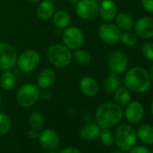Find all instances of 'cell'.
Listing matches in <instances>:
<instances>
[{"mask_svg":"<svg viewBox=\"0 0 153 153\" xmlns=\"http://www.w3.org/2000/svg\"><path fill=\"white\" fill-rule=\"evenodd\" d=\"M124 85L132 92L144 93L149 89L151 85L149 74L143 68L133 67L125 74Z\"/></svg>","mask_w":153,"mask_h":153,"instance_id":"obj_1","label":"cell"},{"mask_svg":"<svg viewBox=\"0 0 153 153\" xmlns=\"http://www.w3.org/2000/svg\"><path fill=\"white\" fill-rule=\"evenodd\" d=\"M123 117V110L116 104L105 103L101 105L96 113L97 124L103 128H109L118 123Z\"/></svg>","mask_w":153,"mask_h":153,"instance_id":"obj_2","label":"cell"},{"mask_svg":"<svg viewBox=\"0 0 153 153\" xmlns=\"http://www.w3.org/2000/svg\"><path fill=\"white\" fill-rule=\"evenodd\" d=\"M47 58L49 61L56 68L68 67L73 59V53L70 49L65 45L54 44L49 47L47 51Z\"/></svg>","mask_w":153,"mask_h":153,"instance_id":"obj_3","label":"cell"},{"mask_svg":"<svg viewBox=\"0 0 153 153\" xmlns=\"http://www.w3.org/2000/svg\"><path fill=\"white\" fill-rule=\"evenodd\" d=\"M114 138L119 149L123 151H127L135 145L137 133L132 126L129 124H122L117 128Z\"/></svg>","mask_w":153,"mask_h":153,"instance_id":"obj_4","label":"cell"},{"mask_svg":"<svg viewBox=\"0 0 153 153\" xmlns=\"http://www.w3.org/2000/svg\"><path fill=\"white\" fill-rule=\"evenodd\" d=\"M40 96L41 92L39 87L33 84H25L17 91L16 100L20 106L29 107L35 104Z\"/></svg>","mask_w":153,"mask_h":153,"instance_id":"obj_5","label":"cell"},{"mask_svg":"<svg viewBox=\"0 0 153 153\" xmlns=\"http://www.w3.org/2000/svg\"><path fill=\"white\" fill-rule=\"evenodd\" d=\"M16 50L9 43L0 42V70H10L17 62Z\"/></svg>","mask_w":153,"mask_h":153,"instance_id":"obj_6","label":"cell"},{"mask_svg":"<svg viewBox=\"0 0 153 153\" xmlns=\"http://www.w3.org/2000/svg\"><path fill=\"white\" fill-rule=\"evenodd\" d=\"M62 40L65 46H67L68 49L78 50L83 45L85 38L82 31L79 27L71 26L66 28V30L63 32Z\"/></svg>","mask_w":153,"mask_h":153,"instance_id":"obj_7","label":"cell"},{"mask_svg":"<svg viewBox=\"0 0 153 153\" xmlns=\"http://www.w3.org/2000/svg\"><path fill=\"white\" fill-rule=\"evenodd\" d=\"M40 54L34 50H26L17 58L16 64L24 72L33 71L40 63Z\"/></svg>","mask_w":153,"mask_h":153,"instance_id":"obj_8","label":"cell"},{"mask_svg":"<svg viewBox=\"0 0 153 153\" xmlns=\"http://www.w3.org/2000/svg\"><path fill=\"white\" fill-rule=\"evenodd\" d=\"M107 65L113 73L122 74L128 67V58L123 51H113L108 54Z\"/></svg>","mask_w":153,"mask_h":153,"instance_id":"obj_9","label":"cell"},{"mask_svg":"<svg viewBox=\"0 0 153 153\" xmlns=\"http://www.w3.org/2000/svg\"><path fill=\"white\" fill-rule=\"evenodd\" d=\"M121 30L120 28L112 23L103 24L98 30L99 38L107 44H115L120 41L121 38Z\"/></svg>","mask_w":153,"mask_h":153,"instance_id":"obj_10","label":"cell"},{"mask_svg":"<svg viewBox=\"0 0 153 153\" xmlns=\"http://www.w3.org/2000/svg\"><path fill=\"white\" fill-rule=\"evenodd\" d=\"M98 4L94 0H79L76 4V12L81 19L91 20L98 14Z\"/></svg>","mask_w":153,"mask_h":153,"instance_id":"obj_11","label":"cell"},{"mask_svg":"<svg viewBox=\"0 0 153 153\" xmlns=\"http://www.w3.org/2000/svg\"><path fill=\"white\" fill-rule=\"evenodd\" d=\"M135 33L142 39L153 38V17L146 16L139 19L134 25Z\"/></svg>","mask_w":153,"mask_h":153,"instance_id":"obj_12","label":"cell"},{"mask_svg":"<svg viewBox=\"0 0 153 153\" xmlns=\"http://www.w3.org/2000/svg\"><path fill=\"white\" fill-rule=\"evenodd\" d=\"M40 143L42 147L48 151L56 150L59 145V138L58 134L52 130H44L39 136Z\"/></svg>","mask_w":153,"mask_h":153,"instance_id":"obj_13","label":"cell"},{"mask_svg":"<svg viewBox=\"0 0 153 153\" xmlns=\"http://www.w3.org/2000/svg\"><path fill=\"white\" fill-rule=\"evenodd\" d=\"M143 115L144 107L140 102L134 101L127 105V108L125 110V117L129 123H138L142 120Z\"/></svg>","mask_w":153,"mask_h":153,"instance_id":"obj_14","label":"cell"},{"mask_svg":"<svg viewBox=\"0 0 153 153\" xmlns=\"http://www.w3.org/2000/svg\"><path fill=\"white\" fill-rule=\"evenodd\" d=\"M98 6V14L103 20L110 22L116 17L117 7L113 0H102Z\"/></svg>","mask_w":153,"mask_h":153,"instance_id":"obj_15","label":"cell"},{"mask_svg":"<svg viewBox=\"0 0 153 153\" xmlns=\"http://www.w3.org/2000/svg\"><path fill=\"white\" fill-rule=\"evenodd\" d=\"M81 92L87 97H95L99 91V85L92 76H85L79 83Z\"/></svg>","mask_w":153,"mask_h":153,"instance_id":"obj_16","label":"cell"},{"mask_svg":"<svg viewBox=\"0 0 153 153\" xmlns=\"http://www.w3.org/2000/svg\"><path fill=\"white\" fill-rule=\"evenodd\" d=\"M56 79V74L51 68H45L40 72L37 76V86L40 88L46 89L50 88Z\"/></svg>","mask_w":153,"mask_h":153,"instance_id":"obj_17","label":"cell"},{"mask_svg":"<svg viewBox=\"0 0 153 153\" xmlns=\"http://www.w3.org/2000/svg\"><path fill=\"white\" fill-rule=\"evenodd\" d=\"M36 13L40 19L43 21L49 20L55 13V5L51 0H43L39 4Z\"/></svg>","mask_w":153,"mask_h":153,"instance_id":"obj_18","label":"cell"},{"mask_svg":"<svg viewBox=\"0 0 153 153\" xmlns=\"http://www.w3.org/2000/svg\"><path fill=\"white\" fill-rule=\"evenodd\" d=\"M131 93L127 88H118L114 92V102L120 107L127 106L131 103Z\"/></svg>","mask_w":153,"mask_h":153,"instance_id":"obj_19","label":"cell"},{"mask_svg":"<svg viewBox=\"0 0 153 153\" xmlns=\"http://www.w3.org/2000/svg\"><path fill=\"white\" fill-rule=\"evenodd\" d=\"M104 90L106 93H114L115 90L121 86V79L115 73H111L104 80Z\"/></svg>","mask_w":153,"mask_h":153,"instance_id":"obj_20","label":"cell"},{"mask_svg":"<svg viewBox=\"0 0 153 153\" xmlns=\"http://www.w3.org/2000/svg\"><path fill=\"white\" fill-rule=\"evenodd\" d=\"M100 129L98 124L95 123H88L83 126L79 131V136L86 140H90L95 139L99 135Z\"/></svg>","mask_w":153,"mask_h":153,"instance_id":"obj_21","label":"cell"},{"mask_svg":"<svg viewBox=\"0 0 153 153\" xmlns=\"http://www.w3.org/2000/svg\"><path fill=\"white\" fill-rule=\"evenodd\" d=\"M52 22L54 25L59 29L67 28L70 24V16L68 12L59 10L54 13L52 16Z\"/></svg>","mask_w":153,"mask_h":153,"instance_id":"obj_22","label":"cell"},{"mask_svg":"<svg viewBox=\"0 0 153 153\" xmlns=\"http://www.w3.org/2000/svg\"><path fill=\"white\" fill-rule=\"evenodd\" d=\"M16 84V76L10 70H5L0 76V86L5 90H12Z\"/></svg>","mask_w":153,"mask_h":153,"instance_id":"obj_23","label":"cell"},{"mask_svg":"<svg viewBox=\"0 0 153 153\" xmlns=\"http://www.w3.org/2000/svg\"><path fill=\"white\" fill-rule=\"evenodd\" d=\"M116 25L123 31H130L134 26L133 18L128 13H121L116 16Z\"/></svg>","mask_w":153,"mask_h":153,"instance_id":"obj_24","label":"cell"},{"mask_svg":"<svg viewBox=\"0 0 153 153\" xmlns=\"http://www.w3.org/2000/svg\"><path fill=\"white\" fill-rule=\"evenodd\" d=\"M137 135L146 144L153 143V127L149 124H142L139 127Z\"/></svg>","mask_w":153,"mask_h":153,"instance_id":"obj_25","label":"cell"},{"mask_svg":"<svg viewBox=\"0 0 153 153\" xmlns=\"http://www.w3.org/2000/svg\"><path fill=\"white\" fill-rule=\"evenodd\" d=\"M73 58L75 59V61L82 66H87L90 63L91 61V54L84 50H76V51H74L73 53Z\"/></svg>","mask_w":153,"mask_h":153,"instance_id":"obj_26","label":"cell"},{"mask_svg":"<svg viewBox=\"0 0 153 153\" xmlns=\"http://www.w3.org/2000/svg\"><path fill=\"white\" fill-rule=\"evenodd\" d=\"M29 124L33 129L40 131L44 125V119L40 114L33 113L29 116Z\"/></svg>","mask_w":153,"mask_h":153,"instance_id":"obj_27","label":"cell"},{"mask_svg":"<svg viewBox=\"0 0 153 153\" xmlns=\"http://www.w3.org/2000/svg\"><path fill=\"white\" fill-rule=\"evenodd\" d=\"M12 126V122L10 117L4 114L0 113V135H5L7 134Z\"/></svg>","mask_w":153,"mask_h":153,"instance_id":"obj_28","label":"cell"},{"mask_svg":"<svg viewBox=\"0 0 153 153\" xmlns=\"http://www.w3.org/2000/svg\"><path fill=\"white\" fill-rule=\"evenodd\" d=\"M120 41L126 46H134L138 42V36L136 35V33L126 31L125 33L121 34Z\"/></svg>","mask_w":153,"mask_h":153,"instance_id":"obj_29","label":"cell"},{"mask_svg":"<svg viewBox=\"0 0 153 153\" xmlns=\"http://www.w3.org/2000/svg\"><path fill=\"white\" fill-rule=\"evenodd\" d=\"M99 135H100V140L102 144L105 146H111L114 141V136L113 132L107 128H104V130H102L99 132Z\"/></svg>","mask_w":153,"mask_h":153,"instance_id":"obj_30","label":"cell"},{"mask_svg":"<svg viewBox=\"0 0 153 153\" xmlns=\"http://www.w3.org/2000/svg\"><path fill=\"white\" fill-rule=\"evenodd\" d=\"M141 52L145 58L153 61V42H144L141 46Z\"/></svg>","mask_w":153,"mask_h":153,"instance_id":"obj_31","label":"cell"},{"mask_svg":"<svg viewBox=\"0 0 153 153\" xmlns=\"http://www.w3.org/2000/svg\"><path fill=\"white\" fill-rule=\"evenodd\" d=\"M142 7L148 12H153V0H140Z\"/></svg>","mask_w":153,"mask_h":153,"instance_id":"obj_32","label":"cell"},{"mask_svg":"<svg viewBox=\"0 0 153 153\" xmlns=\"http://www.w3.org/2000/svg\"><path fill=\"white\" fill-rule=\"evenodd\" d=\"M130 153H151L150 150L144 146H137V147H132L131 149Z\"/></svg>","mask_w":153,"mask_h":153,"instance_id":"obj_33","label":"cell"},{"mask_svg":"<svg viewBox=\"0 0 153 153\" xmlns=\"http://www.w3.org/2000/svg\"><path fill=\"white\" fill-rule=\"evenodd\" d=\"M60 153H81L76 148L74 147H68L60 151Z\"/></svg>","mask_w":153,"mask_h":153,"instance_id":"obj_34","label":"cell"},{"mask_svg":"<svg viewBox=\"0 0 153 153\" xmlns=\"http://www.w3.org/2000/svg\"><path fill=\"white\" fill-rule=\"evenodd\" d=\"M38 131H39L33 129V130H31V131L28 132V135H29V137H30V138H32V139H33V140L38 139V138H39V136H40V133H39Z\"/></svg>","mask_w":153,"mask_h":153,"instance_id":"obj_35","label":"cell"},{"mask_svg":"<svg viewBox=\"0 0 153 153\" xmlns=\"http://www.w3.org/2000/svg\"><path fill=\"white\" fill-rule=\"evenodd\" d=\"M79 0H66V2L68 3L69 5H76L79 3Z\"/></svg>","mask_w":153,"mask_h":153,"instance_id":"obj_36","label":"cell"},{"mask_svg":"<svg viewBox=\"0 0 153 153\" xmlns=\"http://www.w3.org/2000/svg\"><path fill=\"white\" fill-rule=\"evenodd\" d=\"M149 76H150L151 82L153 83V65L151 66V68H150V73H149Z\"/></svg>","mask_w":153,"mask_h":153,"instance_id":"obj_37","label":"cell"},{"mask_svg":"<svg viewBox=\"0 0 153 153\" xmlns=\"http://www.w3.org/2000/svg\"><path fill=\"white\" fill-rule=\"evenodd\" d=\"M29 1L32 2V3H33V4H37V3L41 2V0H29Z\"/></svg>","mask_w":153,"mask_h":153,"instance_id":"obj_38","label":"cell"},{"mask_svg":"<svg viewBox=\"0 0 153 153\" xmlns=\"http://www.w3.org/2000/svg\"><path fill=\"white\" fill-rule=\"evenodd\" d=\"M150 111H151V114H152V115H153V100H152L151 105H150Z\"/></svg>","mask_w":153,"mask_h":153,"instance_id":"obj_39","label":"cell"},{"mask_svg":"<svg viewBox=\"0 0 153 153\" xmlns=\"http://www.w3.org/2000/svg\"><path fill=\"white\" fill-rule=\"evenodd\" d=\"M1 105H2V99H1V96H0V107H1Z\"/></svg>","mask_w":153,"mask_h":153,"instance_id":"obj_40","label":"cell"},{"mask_svg":"<svg viewBox=\"0 0 153 153\" xmlns=\"http://www.w3.org/2000/svg\"><path fill=\"white\" fill-rule=\"evenodd\" d=\"M94 1H96V2H97V3L98 4V3H100V2L102 1V0H94Z\"/></svg>","mask_w":153,"mask_h":153,"instance_id":"obj_41","label":"cell"},{"mask_svg":"<svg viewBox=\"0 0 153 153\" xmlns=\"http://www.w3.org/2000/svg\"><path fill=\"white\" fill-rule=\"evenodd\" d=\"M112 153H122V152H120V151H114V152H112Z\"/></svg>","mask_w":153,"mask_h":153,"instance_id":"obj_42","label":"cell"},{"mask_svg":"<svg viewBox=\"0 0 153 153\" xmlns=\"http://www.w3.org/2000/svg\"><path fill=\"white\" fill-rule=\"evenodd\" d=\"M49 153H56V152H55V151H54V150H53V151H50V152H49Z\"/></svg>","mask_w":153,"mask_h":153,"instance_id":"obj_43","label":"cell"},{"mask_svg":"<svg viewBox=\"0 0 153 153\" xmlns=\"http://www.w3.org/2000/svg\"><path fill=\"white\" fill-rule=\"evenodd\" d=\"M152 153H153V151H152Z\"/></svg>","mask_w":153,"mask_h":153,"instance_id":"obj_44","label":"cell"}]
</instances>
